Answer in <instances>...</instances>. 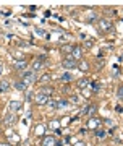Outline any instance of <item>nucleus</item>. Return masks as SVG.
Returning <instances> with one entry per match:
<instances>
[{"instance_id":"9d476101","label":"nucleus","mask_w":123,"mask_h":146,"mask_svg":"<svg viewBox=\"0 0 123 146\" xmlns=\"http://www.w3.org/2000/svg\"><path fill=\"white\" fill-rule=\"evenodd\" d=\"M21 102L20 101H11L10 104H8V109H10V112H16V110H20L21 109Z\"/></svg>"},{"instance_id":"b1692460","label":"nucleus","mask_w":123,"mask_h":146,"mask_svg":"<svg viewBox=\"0 0 123 146\" xmlns=\"http://www.w3.org/2000/svg\"><path fill=\"white\" fill-rule=\"evenodd\" d=\"M47 107H50V109H57V101H54V99H49L47 101Z\"/></svg>"},{"instance_id":"f3484780","label":"nucleus","mask_w":123,"mask_h":146,"mask_svg":"<svg viewBox=\"0 0 123 146\" xmlns=\"http://www.w3.org/2000/svg\"><path fill=\"white\" fill-rule=\"evenodd\" d=\"M68 104H70V101H67V99L57 101V109H65V107H68Z\"/></svg>"},{"instance_id":"f704fd0d","label":"nucleus","mask_w":123,"mask_h":146,"mask_svg":"<svg viewBox=\"0 0 123 146\" xmlns=\"http://www.w3.org/2000/svg\"><path fill=\"white\" fill-rule=\"evenodd\" d=\"M0 73H2V67H0Z\"/></svg>"},{"instance_id":"dca6fc26","label":"nucleus","mask_w":123,"mask_h":146,"mask_svg":"<svg viewBox=\"0 0 123 146\" xmlns=\"http://www.w3.org/2000/svg\"><path fill=\"white\" fill-rule=\"evenodd\" d=\"M60 80H62V81H63V83H70V81H71V80H73V75H71V73H63V75H62V76H60Z\"/></svg>"},{"instance_id":"9b49d317","label":"nucleus","mask_w":123,"mask_h":146,"mask_svg":"<svg viewBox=\"0 0 123 146\" xmlns=\"http://www.w3.org/2000/svg\"><path fill=\"white\" fill-rule=\"evenodd\" d=\"M18 91H26V88H28V83L26 81H23V80H18V81H15V84H13Z\"/></svg>"},{"instance_id":"473e14b6","label":"nucleus","mask_w":123,"mask_h":146,"mask_svg":"<svg viewBox=\"0 0 123 146\" xmlns=\"http://www.w3.org/2000/svg\"><path fill=\"white\" fill-rule=\"evenodd\" d=\"M31 94H32V93H26V99H28V101H29L31 98H32V96H31Z\"/></svg>"},{"instance_id":"423d86ee","label":"nucleus","mask_w":123,"mask_h":146,"mask_svg":"<svg viewBox=\"0 0 123 146\" xmlns=\"http://www.w3.org/2000/svg\"><path fill=\"white\" fill-rule=\"evenodd\" d=\"M101 120L96 119V117H91V119L87 120V130H97V128H101Z\"/></svg>"},{"instance_id":"1a4fd4ad","label":"nucleus","mask_w":123,"mask_h":146,"mask_svg":"<svg viewBox=\"0 0 123 146\" xmlns=\"http://www.w3.org/2000/svg\"><path fill=\"white\" fill-rule=\"evenodd\" d=\"M71 57L76 60V58H81L83 57V49L79 46H75L73 47V50H71Z\"/></svg>"},{"instance_id":"c85d7f7f","label":"nucleus","mask_w":123,"mask_h":146,"mask_svg":"<svg viewBox=\"0 0 123 146\" xmlns=\"http://www.w3.org/2000/svg\"><path fill=\"white\" fill-rule=\"evenodd\" d=\"M92 86H94V91H99V88H101L97 81H94V83H92Z\"/></svg>"},{"instance_id":"c756f323","label":"nucleus","mask_w":123,"mask_h":146,"mask_svg":"<svg viewBox=\"0 0 123 146\" xmlns=\"http://www.w3.org/2000/svg\"><path fill=\"white\" fill-rule=\"evenodd\" d=\"M70 102H75V104H76L78 102V96H71V98H70Z\"/></svg>"},{"instance_id":"6e6552de","label":"nucleus","mask_w":123,"mask_h":146,"mask_svg":"<svg viewBox=\"0 0 123 146\" xmlns=\"http://www.w3.org/2000/svg\"><path fill=\"white\" fill-rule=\"evenodd\" d=\"M89 84H91V81H89V80L87 78H79L76 81V86L79 89H86V88H89Z\"/></svg>"},{"instance_id":"a211bd4d","label":"nucleus","mask_w":123,"mask_h":146,"mask_svg":"<svg viewBox=\"0 0 123 146\" xmlns=\"http://www.w3.org/2000/svg\"><path fill=\"white\" fill-rule=\"evenodd\" d=\"M31 67H32L31 70H32V72L36 73L37 70H41V67H42V62L39 60V58H37V60H34V62H32V65H31Z\"/></svg>"},{"instance_id":"4be33fe9","label":"nucleus","mask_w":123,"mask_h":146,"mask_svg":"<svg viewBox=\"0 0 123 146\" xmlns=\"http://www.w3.org/2000/svg\"><path fill=\"white\" fill-rule=\"evenodd\" d=\"M96 21H99V20H97V15H96V13H91V15L87 16V23H89V25L96 23Z\"/></svg>"},{"instance_id":"412c9836","label":"nucleus","mask_w":123,"mask_h":146,"mask_svg":"<svg viewBox=\"0 0 123 146\" xmlns=\"http://www.w3.org/2000/svg\"><path fill=\"white\" fill-rule=\"evenodd\" d=\"M73 47H75V46H70V44H65V46H62V52H65V54H71Z\"/></svg>"},{"instance_id":"393cba45","label":"nucleus","mask_w":123,"mask_h":146,"mask_svg":"<svg viewBox=\"0 0 123 146\" xmlns=\"http://www.w3.org/2000/svg\"><path fill=\"white\" fill-rule=\"evenodd\" d=\"M92 94V91L89 88H86V89H83V96H84V98H89V96H91Z\"/></svg>"},{"instance_id":"4468645a","label":"nucleus","mask_w":123,"mask_h":146,"mask_svg":"<svg viewBox=\"0 0 123 146\" xmlns=\"http://www.w3.org/2000/svg\"><path fill=\"white\" fill-rule=\"evenodd\" d=\"M94 135H96V138H99V140H104L105 135H107V131L104 130V128H97V130H94Z\"/></svg>"},{"instance_id":"ddd939ff","label":"nucleus","mask_w":123,"mask_h":146,"mask_svg":"<svg viewBox=\"0 0 123 146\" xmlns=\"http://www.w3.org/2000/svg\"><path fill=\"white\" fill-rule=\"evenodd\" d=\"M8 89H10V81L8 80H2L0 81V93H5Z\"/></svg>"},{"instance_id":"a878e982","label":"nucleus","mask_w":123,"mask_h":146,"mask_svg":"<svg viewBox=\"0 0 123 146\" xmlns=\"http://www.w3.org/2000/svg\"><path fill=\"white\" fill-rule=\"evenodd\" d=\"M83 46L86 47V49H91V47H92V41H91V39H89V41H84V44H83Z\"/></svg>"},{"instance_id":"f257e3e1","label":"nucleus","mask_w":123,"mask_h":146,"mask_svg":"<svg viewBox=\"0 0 123 146\" xmlns=\"http://www.w3.org/2000/svg\"><path fill=\"white\" fill-rule=\"evenodd\" d=\"M62 67L63 68H78V62L71 57V54L67 55V57L62 60Z\"/></svg>"},{"instance_id":"39448f33","label":"nucleus","mask_w":123,"mask_h":146,"mask_svg":"<svg viewBox=\"0 0 123 146\" xmlns=\"http://www.w3.org/2000/svg\"><path fill=\"white\" fill-rule=\"evenodd\" d=\"M97 114V106L96 104H91V106H86L83 109V115H87V117H94Z\"/></svg>"},{"instance_id":"cd10ccee","label":"nucleus","mask_w":123,"mask_h":146,"mask_svg":"<svg viewBox=\"0 0 123 146\" xmlns=\"http://www.w3.org/2000/svg\"><path fill=\"white\" fill-rule=\"evenodd\" d=\"M112 75H113V76H118V67H113V70H112Z\"/></svg>"},{"instance_id":"bb28decb","label":"nucleus","mask_w":123,"mask_h":146,"mask_svg":"<svg viewBox=\"0 0 123 146\" xmlns=\"http://www.w3.org/2000/svg\"><path fill=\"white\" fill-rule=\"evenodd\" d=\"M117 94H118V98H123V84L118 88V91H117Z\"/></svg>"},{"instance_id":"f03ea898","label":"nucleus","mask_w":123,"mask_h":146,"mask_svg":"<svg viewBox=\"0 0 123 146\" xmlns=\"http://www.w3.org/2000/svg\"><path fill=\"white\" fill-rule=\"evenodd\" d=\"M49 99H50V98H49L47 94H44L42 91H39V93L34 94V102H36V104H39V106H46Z\"/></svg>"},{"instance_id":"7ed1b4c3","label":"nucleus","mask_w":123,"mask_h":146,"mask_svg":"<svg viewBox=\"0 0 123 146\" xmlns=\"http://www.w3.org/2000/svg\"><path fill=\"white\" fill-rule=\"evenodd\" d=\"M97 28H99V31H104V33H108L110 29H112V23L108 20H99L97 21Z\"/></svg>"},{"instance_id":"2eb2a0df","label":"nucleus","mask_w":123,"mask_h":146,"mask_svg":"<svg viewBox=\"0 0 123 146\" xmlns=\"http://www.w3.org/2000/svg\"><path fill=\"white\" fill-rule=\"evenodd\" d=\"M13 68H15V70H24L26 68V62L24 60H18V62H15V65H13Z\"/></svg>"},{"instance_id":"f8f14e48","label":"nucleus","mask_w":123,"mask_h":146,"mask_svg":"<svg viewBox=\"0 0 123 146\" xmlns=\"http://www.w3.org/2000/svg\"><path fill=\"white\" fill-rule=\"evenodd\" d=\"M3 122H5V123H8V125H10V123H15V122H16L15 112H8V114L5 115V120H3Z\"/></svg>"},{"instance_id":"2f4dec72","label":"nucleus","mask_w":123,"mask_h":146,"mask_svg":"<svg viewBox=\"0 0 123 146\" xmlns=\"http://www.w3.org/2000/svg\"><path fill=\"white\" fill-rule=\"evenodd\" d=\"M75 146H86V143H83V141H79V143H75Z\"/></svg>"},{"instance_id":"7c9ffc66","label":"nucleus","mask_w":123,"mask_h":146,"mask_svg":"<svg viewBox=\"0 0 123 146\" xmlns=\"http://www.w3.org/2000/svg\"><path fill=\"white\" fill-rule=\"evenodd\" d=\"M49 127H50V128H57V127H58V122H52Z\"/></svg>"},{"instance_id":"aec40b11","label":"nucleus","mask_w":123,"mask_h":146,"mask_svg":"<svg viewBox=\"0 0 123 146\" xmlns=\"http://www.w3.org/2000/svg\"><path fill=\"white\" fill-rule=\"evenodd\" d=\"M78 68H79L81 72H87V70H89V63H87L86 60H81V62L78 63Z\"/></svg>"},{"instance_id":"6ab92c4d","label":"nucleus","mask_w":123,"mask_h":146,"mask_svg":"<svg viewBox=\"0 0 123 146\" xmlns=\"http://www.w3.org/2000/svg\"><path fill=\"white\" fill-rule=\"evenodd\" d=\"M50 80H52V76L49 75V73H46V75H42L41 78L37 80V83H42V84H46V83H49Z\"/></svg>"},{"instance_id":"20e7f679","label":"nucleus","mask_w":123,"mask_h":146,"mask_svg":"<svg viewBox=\"0 0 123 146\" xmlns=\"http://www.w3.org/2000/svg\"><path fill=\"white\" fill-rule=\"evenodd\" d=\"M23 81H26V83H36V81H37V76H36V73L32 72V70H28V72H23Z\"/></svg>"},{"instance_id":"5701e85b","label":"nucleus","mask_w":123,"mask_h":146,"mask_svg":"<svg viewBox=\"0 0 123 146\" xmlns=\"http://www.w3.org/2000/svg\"><path fill=\"white\" fill-rule=\"evenodd\" d=\"M42 93H44V94H47V96L50 98V96H52V93H54V88H50V86H44V88H42Z\"/></svg>"},{"instance_id":"0eeeda50","label":"nucleus","mask_w":123,"mask_h":146,"mask_svg":"<svg viewBox=\"0 0 123 146\" xmlns=\"http://www.w3.org/2000/svg\"><path fill=\"white\" fill-rule=\"evenodd\" d=\"M55 145H57V140H55V136H52V135L46 136L42 140V146H55Z\"/></svg>"},{"instance_id":"72a5a7b5","label":"nucleus","mask_w":123,"mask_h":146,"mask_svg":"<svg viewBox=\"0 0 123 146\" xmlns=\"http://www.w3.org/2000/svg\"><path fill=\"white\" fill-rule=\"evenodd\" d=\"M0 146H11V145H10V143H2Z\"/></svg>"}]
</instances>
